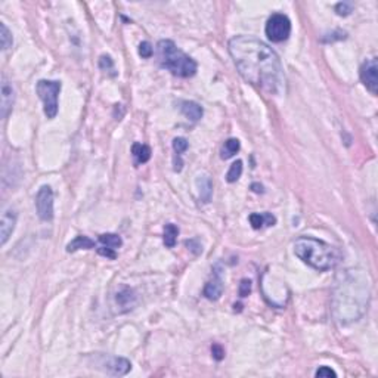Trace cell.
<instances>
[{
  "instance_id": "836d02e7",
  "label": "cell",
  "mask_w": 378,
  "mask_h": 378,
  "mask_svg": "<svg viewBox=\"0 0 378 378\" xmlns=\"http://www.w3.org/2000/svg\"><path fill=\"white\" fill-rule=\"evenodd\" d=\"M251 189L256 192V194H262V192H263V186L259 185V183H253Z\"/></svg>"
},
{
  "instance_id": "ffe728a7",
  "label": "cell",
  "mask_w": 378,
  "mask_h": 378,
  "mask_svg": "<svg viewBox=\"0 0 378 378\" xmlns=\"http://www.w3.org/2000/svg\"><path fill=\"white\" fill-rule=\"evenodd\" d=\"M178 235H179V229L178 226H174L173 223H168L164 226V244L166 247L171 248L176 245V239H178Z\"/></svg>"
},
{
  "instance_id": "7402d4cb",
  "label": "cell",
  "mask_w": 378,
  "mask_h": 378,
  "mask_svg": "<svg viewBox=\"0 0 378 378\" xmlns=\"http://www.w3.org/2000/svg\"><path fill=\"white\" fill-rule=\"evenodd\" d=\"M14 43L12 39V33L9 31V28L6 27V24H0V44H2V49L3 51H8Z\"/></svg>"
},
{
  "instance_id": "7c38bea8",
  "label": "cell",
  "mask_w": 378,
  "mask_h": 378,
  "mask_svg": "<svg viewBox=\"0 0 378 378\" xmlns=\"http://www.w3.org/2000/svg\"><path fill=\"white\" fill-rule=\"evenodd\" d=\"M196 189H198V195L203 203H210L211 196H213V182H211L209 174H199L195 181Z\"/></svg>"
},
{
  "instance_id": "9c48e42d",
  "label": "cell",
  "mask_w": 378,
  "mask_h": 378,
  "mask_svg": "<svg viewBox=\"0 0 378 378\" xmlns=\"http://www.w3.org/2000/svg\"><path fill=\"white\" fill-rule=\"evenodd\" d=\"M359 75L361 80L365 84V87L372 93L377 95L378 93V62L377 58H371L366 59L361 70H359Z\"/></svg>"
},
{
  "instance_id": "d6a6232c",
  "label": "cell",
  "mask_w": 378,
  "mask_h": 378,
  "mask_svg": "<svg viewBox=\"0 0 378 378\" xmlns=\"http://www.w3.org/2000/svg\"><path fill=\"white\" fill-rule=\"evenodd\" d=\"M185 244H186V247H189V248H191V251H194L195 254H199V253L203 251V248H201V245L198 244V241H196V239L186 241Z\"/></svg>"
},
{
  "instance_id": "30bf717a",
  "label": "cell",
  "mask_w": 378,
  "mask_h": 378,
  "mask_svg": "<svg viewBox=\"0 0 378 378\" xmlns=\"http://www.w3.org/2000/svg\"><path fill=\"white\" fill-rule=\"evenodd\" d=\"M15 102V92L12 84L9 80L3 75L2 83H0V111H2V118H6L9 112L12 111Z\"/></svg>"
},
{
  "instance_id": "484cf974",
  "label": "cell",
  "mask_w": 378,
  "mask_h": 378,
  "mask_svg": "<svg viewBox=\"0 0 378 378\" xmlns=\"http://www.w3.org/2000/svg\"><path fill=\"white\" fill-rule=\"evenodd\" d=\"M154 54V49H153V44L149 42H142L139 44V55L142 58H151Z\"/></svg>"
},
{
  "instance_id": "6da1fadb",
  "label": "cell",
  "mask_w": 378,
  "mask_h": 378,
  "mask_svg": "<svg viewBox=\"0 0 378 378\" xmlns=\"http://www.w3.org/2000/svg\"><path fill=\"white\" fill-rule=\"evenodd\" d=\"M229 54L241 77L267 93H280L284 86V70L280 56L266 43L250 37L235 36L228 43Z\"/></svg>"
},
{
  "instance_id": "5b68a950",
  "label": "cell",
  "mask_w": 378,
  "mask_h": 378,
  "mask_svg": "<svg viewBox=\"0 0 378 378\" xmlns=\"http://www.w3.org/2000/svg\"><path fill=\"white\" fill-rule=\"evenodd\" d=\"M62 84L58 80H40L36 84V92L43 102V111L47 118H55L58 114V96Z\"/></svg>"
},
{
  "instance_id": "e0dca14e",
  "label": "cell",
  "mask_w": 378,
  "mask_h": 378,
  "mask_svg": "<svg viewBox=\"0 0 378 378\" xmlns=\"http://www.w3.org/2000/svg\"><path fill=\"white\" fill-rule=\"evenodd\" d=\"M115 301L120 308H124V310L132 309V306L136 303V295L133 293V290L130 288H123L121 291H118L115 295Z\"/></svg>"
},
{
  "instance_id": "1f68e13d",
  "label": "cell",
  "mask_w": 378,
  "mask_h": 378,
  "mask_svg": "<svg viewBox=\"0 0 378 378\" xmlns=\"http://www.w3.org/2000/svg\"><path fill=\"white\" fill-rule=\"evenodd\" d=\"M211 353H213V358L216 361H222L224 358V350L222 349V346H219V344H213L211 346Z\"/></svg>"
},
{
  "instance_id": "4fadbf2b",
  "label": "cell",
  "mask_w": 378,
  "mask_h": 378,
  "mask_svg": "<svg viewBox=\"0 0 378 378\" xmlns=\"http://www.w3.org/2000/svg\"><path fill=\"white\" fill-rule=\"evenodd\" d=\"M181 111H182V114L188 120H191L194 123L201 120L203 112H204L203 111V107L199 104H196V102H192V100H185V102H182Z\"/></svg>"
},
{
  "instance_id": "ba28073f",
  "label": "cell",
  "mask_w": 378,
  "mask_h": 378,
  "mask_svg": "<svg viewBox=\"0 0 378 378\" xmlns=\"http://www.w3.org/2000/svg\"><path fill=\"white\" fill-rule=\"evenodd\" d=\"M36 209L39 217L44 222H51L54 219V192L51 186L44 185L39 189L36 195Z\"/></svg>"
},
{
  "instance_id": "3957f363",
  "label": "cell",
  "mask_w": 378,
  "mask_h": 378,
  "mask_svg": "<svg viewBox=\"0 0 378 378\" xmlns=\"http://www.w3.org/2000/svg\"><path fill=\"white\" fill-rule=\"evenodd\" d=\"M295 256L316 270H330L340 260V253L336 247L312 237H300L294 242Z\"/></svg>"
},
{
  "instance_id": "4dcf8cb0",
  "label": "cell",
  "mask_w": 378,
  "mask_h": 378,
  "mask_svg": "<svg viewBox=\"0 0 378 378\" xmlns=\"http://www.w3.org/2000/svg\"><path fill=\"white\" fill-rule=\"evenodd\" d=\"M341 39H346V33L344 31H334L333 34H326L322 39V42H334V40H341Z\"/></svg>"
},
{
  "instance_id": "f1b7e54d",
  "label": "cell",
  "mask_w": 378,
  "mask_h": 378,
  "mask_svg": "<svg viewBox=\"0 0 378 378\" xmlns=\"http://www.w3.org/2000/svg\"><path fill=\"white\" fill-rule=\"evenodd\" d=\"M250 293H251V281L242 280L241 284H239V295L241 297H247Z\"/></svg>"
},
{
  "instance_id": "d6986e66",
  "label": "cell",
  "mask_w": 378,
  "mask_h": 378,
  "mask_svg": "<svg viewBox=\"0 0 378 378\" xmlns=\"http://www.w3.org/2000/svg\"><path fill=\"white\" fill-rule=\"evenodd\" d=\"M239 148H241V143H239L238 139H235V138L228 139L224 142L223 148H222V158H223V160L232 158L234 155L238 153Z\"/></svg>"
},
{
  "instance_id": "f546056e",
  "label": "cell",
  "mask_w": 378,
  "mask_h": 378,
  "mask_svg": "<svg viewBox=\"0 0 378 378\" xmlns=\"http://www.w3.org/2000/svg\"><path fill=\"white\" fill-rule=\"evenodd\" d=\"M98 253L100 254V256H104V257H107V259H111V260H115L117 259V253H115V250L114 248H111V247H100V248H98Z\"/></svg>"
},
{
  "instance_id": "2e32d148",
  "label": "cell",
  "mask_w": 378,
  "mask_h": 378,
  "mask_svg": "<svg viewBox=\"0 0 378 378\" xmlns=\"http://www.w3.org/2000/svg\"><path fill=\"white\" fill-rule=\"evenodd\" d=\"M90 248H95V241L84 235H79L67 244L68 253H74L77 250H90Z\"/></svg>"
},
{
  "instance_id": "8992f818",
  "label": "cell",
  "mask_w": 378,
  "mask_h": 378,
  "mask_svg": "<svg viewBox=\"0 0 378 378\" xmlns=\"http://www.w3.org/2000/svg\"><path fill=\"white\" fill-rule=\"evenodd\" d=\"M267 39L273 43H281L287 40L291 34V21L287 15L273 14L266 22Z\"/></svg>"
},
{
  "instance_id": "d4e9b609",
  "label": "cell",
  "mask_w": 378,
  "mask_h": 378,
  "mask_svg": "<svg viewBox=\"0 0 378 378\" xmlns=\"http://www.w3.org/2000/svg\"><path fill=\"white\" fill-rule=\"evenodd\" d=\"M188 146H189V143L185 138H176L173 140V149H174L176 155H182L188 149Z\"/></svg>"
},
{
  "instance_id": "83f0119b",
  "label": "cell",
  "mask_w": 378,
  "mask_h": 378,
  "mask_svg": "<svg viewBox=\"0 0 378 378\" xmlns=\"http://www.w3.org/2000/svg\"><path fill=\"white\" fill-rule=\"evenodd\" d=\"M315 377L318 378H336L337 374L336 371H333L330 366H321L316 372H315Z\"/></svg>"
},
{
  "instance_id": "4316f807",
  "label": "cell",
  "mask_w": 378,
  "mask_h": 378,
  "mask_svg": "<svg viewBox=\"0 0 378 378\" xmlns=\"http://www.w3.org/2000/svg\"><path fill=\"white\" fill-rule=\"evenodd\" d=\"M99 67L104 71H112L114 70V62H112L111 56L102 55L99 58Z\"/></svg>"
},
{
  "instance_id": "cb8c5ba5",
  "label": "cell",
  "mask_w": 378,
  "mask_h": 378,
  "mask_svg": "<svg viewBox=\"0 0 378 378\" xmlns=\"http://www.w3.org/2000/svg\"><path fill=\"white\" fill-rule=\"evenodd\" d=\"M353 11V5L350 2H340L336 5V14L338 16H347Z\"/></svg>"
},
{
  "instance_id": "52a82bcc",
  "label": "cell",
  "mask_w": 378,
  "mask_h": 378,
  "mask_svg": "<svg viewBox=\"0 0 378 378\" xmlns=\"http://www.w3.org/2000/svg\"><path fill=\"white\" fill-rule=\"evenodd\" d=\"M99 371H104L111 375H126L127 372L132 369L130 361L126 358H118V356H99L95 361V366Z\"/></svg>"
},
{
  "instance_id": "44dd1931",
  "label": "cell",
  "mask_w": 378,
  "mask_h": 378,
  "mask_svg": "<svg viewBox=\"0 0 378 378\" xmlns=\"http://www.w3.org/2000/svg\"><path fill=\"white\" fill-rule=\"evenodd\" d=\"M99 242L105 247H111V248H120L123 245V239L121 237L115 235V234H102L99 235Z\"/></svg>"
},
{
  "instance_id": "7a4b0ae2",
  "label": "cell",
  "mask_w": 378,
  "mask_h": 378,
  "mask_svg": "<svg viewBox=\"0 0 378 378\" xmlns=\"http://www.w3.org/2000/svg\"><path fill=\"white\" fill-rule=\"evenodd\" d=\"M371 284L368 273L361 269L346 270L337 281L334 291V315L343 323L358 321L368 308Z\"/></svg>"
},
{
  "instance_id": "277c9868",
  "label": "cell",
  "mask_w": 378,
  "mask_h": 378,
  "mask_svg": "<svg viewBox=\"0 0 378 378\" xmlns=\"http://www.w3.org/2000/svg\"><path fill=\"white\" fill-rule=\"evenodd\" d=\"M157 54L161 67H164L176 77H192L196 72V62L182 52L174 42L171 40H160L157 44Z\"/></svg>"
},
{
  "instance_id": "9a60e30c",
  "label": "cell",
  "mask_w": 378,
  "mask_h": 378,
  "mask_svg": "<svg viewBox=\"0 0 378 378\" xmlns=\"http://www.w3.org/2000/svg\"><path fill=\"white\" fill-rule=\"evenodd\" d=\"M222 293H223V282H222L219 275H216V278H213V281H210V282L206 285V288H204V295H206L209 300H219Z\"/></svg>"
},
{
  "instance_id": "603a6c76",
  "label": "cell",
  "mask_w": 378,
  "mask_h": 378,
  "mask_svg": "<svg viewBox=\"0 0 378 378\" xmlns=\"http://www.w3.org/2000/svg\"><path fill=\"white\" fill-rule=\"evenodd\" d=\"M241 174H242V161L238 160V161H235L231 168L228 170V174H226V181L229 183H234L238 181L239 178H241Z\"/></svg>"
},
{
  "instance_id": "ac0fdd59",
  "label": "cell",
  "mask_w": 378,
  "mask_h": 378,
  "mask_svg": "<svg viewBox=\"0 0 378 378\" xmlns=\"http://www.w3.org/2000/svg\"><path fill=\"white\" fill-rule=\"evenodd\" d=\"M132 154L135 157L136 164H143V163L149 161V158H151V148L146 145H142V143H133Z\"/></svg>"
},
{
  "instance_id": "8fae6325",
  "label": "cell",
  "mask_w": 378,
  "mask_h": 378,
  "mask_svg": "<svg viewBox=\"0 0 378 378\" xmlns=\"http://www.w3.org/2000/svg\"><path fill=\"white\" fill-rule=\"evenodd\" d=\"M16 224V211L12 209L3 211L2 214V220H0V242L2 245H5L8 242V239L11 238L12 232Z\"/></svg>"
},
{
  "instance_id": "5bb4252c",
  "label": "cell",
  "mask_w": 378,
  "mask_h": 378,
  "mask_svg": "<svg viewBox=\"0 0 378 378\" xmlns=\"http://www.w3.org/2000/svg\"><path fill=\"white\" fill-rule=\"evenodd\" d=\"M248 220L251 223L253 229H260L263 226H273L276 223L275 216L270 213H253V214H250Z\"/></svg>"
}]
</instances>
